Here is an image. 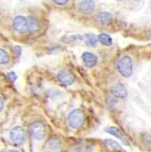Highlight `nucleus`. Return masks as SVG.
I'll return each mask as SVG.
<instances>
[{
  "instance_id": "obj_1",
  "label": "nucleus",
  "mask_w": 151,
  "mask_h": 152,
  "mask_svg": "<svg viewBox=\"0 0 151 152\" xmlns=\"http://www.w3.org/2000/svg\"><path fill=\"white\" fill-rule=\"evenodd\" d=\"M85 121V115L84 112L81 109H74L68 114L67 117V122L69 126L74 129H78L83 126Z\"/></svg>"
},
{
  "instance_id": "obj_2",
  "label": "nucleus",
  "mask_w": 151,
  "mask_h": 152,
  "mask_svg": "<svg viewBox=\"0 0 151 152\" xmlns=\"http://www.w3.org/2000/svg\"><path fill=\"white\" fill-rule=\"evenodd\" d=\"M117 70L120 75L124 77H129L133 73V62L132 58L128 56L121 58L117 64Z\"/></svg>"
},
{
  "instance_id": "obj_3",
  "label": "nucleus",
  "mask_w": 151,
  "mask_h": 152,
  "mask_svg": "<svg viewBox=\"0 0 151 152\" xmlns=\"http://www.w3.org/2000/svg\"><path fill=\"white\" fill-rule=\"evenodd\" d=\"M9 137L12 143L16 146H21L22 144L25 143L26 140V131L24 130V129H22L19 126H17L11 129Z\"/></svg>"
},
{
  "instance_id": "obj_4",
  "label": "nucleus",
  "mask_w": 151,
  "mask_h": 152,
  "mask_svg": "<svg viewBox=\"0 0 151 152\" xmlns=\"http://www.w3.org/2000/svg\"><path fill=\"white\" fill-rule=\"evenodd\" d=\"M29 132L31 136L36 140H42L46 136V127L44 123L37 121L31 124L29 127Z\"/></svg>"
},
{
  "instance_id": "obj_5",
  "label": "nucleus",
  "mask_w": 151,
  "mask_h": 152,
  "mask_svg": "<svg viewBox=\"0 0 151 152\" xmlns=\"http://www.w3.org/2000/svg\"><path fill=\"white\" fill-rule=\"evenodd\" d=\"M58 79L62 85L66 87H69L73 85L75 82L74 75L67 69H61L58 73Z\"/></svg>"
},
{
  "instance_id": "obj_6",
  "label": "nucleus",
  "mask_w": 151,
  "mask_h": 152,
  "mask_svg": "<svg viewBox=\"0 0 151 152\" xmlns=\"http://www.w3.org/2000/svg\"><path fill=\"white\" fill-rule=\"evenodd\" d=\"M13 27L17 32L24 34L28 31L27 28V18L23 16H17L13 20Z\"/></svg>"
},
{
  "instance_id": "obj_7",
  "label": "nucleus",
  "mask_w": 151,
  "mask_h": 152,
  "mask_svg": "<svg viewBox=\"0 0 151 152\" xmlns=\"http://www.w3.org/2000/svg\"><path fill=\"white\" fill-rule=\"evenodd\" d=\"M81 58H82V61H83V64L88 68L95 67L98 65V57L91 52H84L82 54Z\"/></svg>"
},
{
  "instance_id": "obj_8",
  "label": "nucleus",
  "mask_w": 151,
  "mask_h": 152,
  "mask_svg": "<svg viewBox=\"0 0 151 152\" xmlns=\"http://www.w3.org/2000/svg\"><path fill=\"white\" fill-rule=\"evenodd\" d=\"M95 2L93 0H82L78 4L79 11L84 15H91L95 11Z\"/></svg>"
},
{
  "instance_id": "obj_9",
  "label": "nucleus",
  "mask_w": 151,
  "mask_h": 152,
  "mask_svg": "<svg viewBox=\"0 0 151 152\" xmlns=\"http://www.w3.org/2000/svg\"><path fill=\"white\" fill-rule=\"evenodd\" d=\"M111 93L114 96L118 99H125L128 96V90L126 87L121 84V83H117L111 88Z\"/></svg>"
},
{
  "instance_id": "obj_10",
  "label": "nucleus",
  "mask_w": 151,
  "mask_h": 152,
  "mask_svg": "<svg viewBox=\"0 0 151 152\" xmlns=\"http://www.w3.org/2000/svg\"><path fill=\"white\" fill-rule=\"evenodd\" d=\"M106 131H107L108 134H110V135H112V136L116 137L117 139H118V140H122V141H123V143H124L125 145L129 146V142H128V140L126 139V137H124V135L122 134V132H121L118 129H117L116 127H108V128L106 129Z\"/></svg>"
},
{
  "instance_id": "obj_11",
  "label": "nucleus",
  "mask_w": 151,
  "mask_h": 152,
  "mask_svg": "<svg viewBox=\"0 0 151 152\" xmlns=\"http://www.w3.org/2000/svg\"><path fill=\"white\" fill-rule=\"evenodd\" d=\"M112 20V16L110 13L108 12H100L97 16V21L102 25V26H107Z\"/></svg>"
},
{
  "instance_id": "obj_12",
  "label": "nucleus",
  "mask_w": 151,
  "mask_h": 152,
  "mask_svg": "<svg viewBox=\"0 0 151 152\" xmlns=\"http://www.w3.org/2000/svg\"><path fill=\"white\" fill-rule=\"evenodd\" d=\"M27 28L30 33H36L40 29V25L36 18L34 17L27 18Z\"/></svg>"
},
{
  "instance_id": "obj_13",
  "label": "nucleus",
  "mask_w": 151,
  "mask_h": 152,
  "mask_svg": "<svg viewBox=\"0 0 151 152\" xmlns=\"http://www.w3.org/2000/svg\"><path fill=\"white\" fill-rule=\"evenodd\" d=\"M84 40H85L86 45L88 47H91V48H95L98 42V37L94 34H92V33L85 34L84 35Z\"/></svg>"
},
{
  "instance_id": "obj_14",
  "label": "nucleus",
  "mask_w": 151,
  "mask_h": 152,
  "mask_svg": "<svg viewBox=\"0 0 151 152\" xmlns=\"http://www.w3.org/2000/svg\"><path fill=\"white\" fill-rule=\"evenodd\" d=\"M98 40L101 45L104 46H111L113 44V40L110 36L106 33H101L98 36Z\"/></svg>"
},
{
  "instance_id": "obj_15",
  "label": "nucleus",
  "mask_w": 151,
  "mask_h": 152,
  "mask_svg": "<svg viewBox=\"0 0 151 152\" xmlns=\"http://www.w3.org/2000/svg\"><path fill=\"white\" fill-rule=\"evenodd\" d=\"M62 144H61V140L58 137H53L48 141L47 147L49 148V150H58L61 148Z\"/></svg>"
},
{
  "instance_id": "obj_16",
  "label": "nucleus",
  "mask_w": 151,
  "mask_h": 152,
  "mask_svg": "<svg viewBox=\"0 0 151 152\" xmlns=\"http://www.w3.org/2000/svg\"><path fill=\"white\" fill-rule=\"evenodd\" d=\"M105 143L107 144V146L110 148L111 150H115V151H123L122 147L115 140H106Z\"/></svg>"
},
{
  "instance_id": "obj_17",
  "label": "nucleus",
  "mask_w": 151,
  "mask_h": 152,
  "mask_svg": "<svg viewBox=\"0 0 151 152\" xmlns=\"http://www.w3.org/2000/svg\"><path fill=\"white\" fill-rule=\"evenodd\" d=\"M9 62V56L7 51L0 48V65H6Z\"/></svg>"
},
{
  "instance_id": "obj_18",
  "label": "nucleus",
  "mask_w": 151,
  "mask_h": 152,
  "mask_svg": "<svg viewBox=\"0 0 151 152\" xmlns=\"http://www.w3.org/2000/svg\"><path fill=\"white\" fill-rule=\"evenodd\" d=\"M53 1L55 4H57L58 6H64L66 4H67L69 0H53Z\"/></svg>"
},
{
  "instance_id": "obj_19",
  "label": "nucleus",
  "mask_w": 151,
  "mask_h": 152,
  "mask_svg": "<svg viewBox=\"0 0 151 152\" xmlns=\"http://www.w3.org/2000/svg\"><path fill=\"white\" fill-rule=\"evenodd\" d=\"M7 76H8V77L11 79V81H12V82H14V81H15V80L18 78V77H17L16 73H15V72H13V71L9 72V73L7 74Z\"/></svg>"
},
{
  "instance_id": "obj_20",
  "label": "nucleus",
  "mask_w": 151,
  "mask_h": 152,
  "mask_svg": "<svg viewBox=\"0 0 151 152\" xmlns=\"http://www.w3.org/2000/svg\"><path fill=\"white\" fill-rule=\"evenodd\" d=\"M3 107H4V102H3V100L1 99V98H0V112L2 111Z\"/></svg>"
},
{
  "instance_id": "obj_21",
  "label": "nucleus",
  "mask_w": 151,
  "mask_h": 152,
  "mask_svg": "<svg viewBox=\"0 0 151 152\" xmlns=\"http://www.w3.org/2000/svg\"><path fill=\"white\" fill-rule=\"evenodd\" d=\"M117 1H123V0H117Z\"/></svg>"
}]
</instances>
